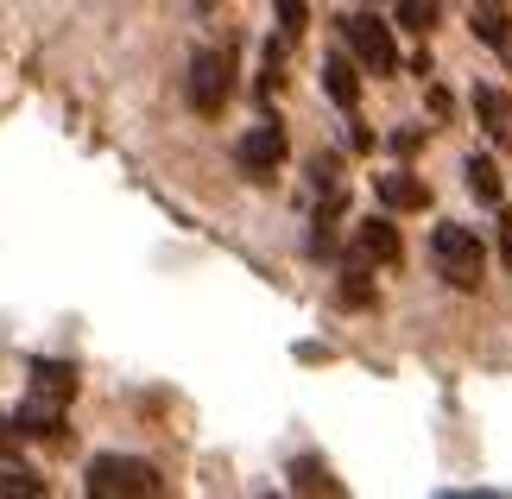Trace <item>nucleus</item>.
<instances>
[{"mask_svg":"<svg viewBox=\"0 0 512 499\" xmlns=\"http://www.w3.org/2000/svg\"><path fill=\"white\" fill-rule=\"evenodd\" d=\"M323 89H329V102H336V108L354 114V102H361V76H354V64H348L342 51L323 57Z\"/></svg>","mask_w":512,"mask_h":499,"instance_id":"obj_9","label":"nucleus"},{"mask_svg":"<svg viewBox=\"0 0 512 499\" xmlns=\"http://www.w3.org/2000/svg\"><path fill=\"white\" fill-rule=\"evenodd\" d=\"M399 228H392V215H367V222H354V247L348 259H361V266H399Z\"/></svg>","mask_w":512,"mask_h":499,"instance_id":"obj_6","label":"nucleus"},{"mask_svg":"<svg viewBox=\"0 0 512 499\" xmlns=\"http://www.w3.org/2000/svg\"><path fill=\"white\" fill-rule=\"evenodd\" d=\"M291 487L298 493H342V481L323 462H291Z\"/></svg>","mask_w":512,"mask_h":499,"instance_id":"obj_13","label":"nucleus"},{"mask_svg":"<svg viewBox=\"0 0 512 499\" xmlns=\"http://www.w3.org/2000/svg\"><path fill=\"white\" fill-rule=\"evenodd\" d=\"M468 190H475V203H487V209H500V165L494 158H468Z\"/></svg>","mask_w":512,"mask_h":499,"instance_id":"obj_11","label":"nucleus"},{"mask_svg":"<svg viewBox=\"0 0 512 499\" xmlns=\"http://www.w3.org/2000/svg\"><path fill=\"white\" fill-rule=\"evenodd\" d=\"M342 45H348V57L361 70H373V76H392L399 70V38H392V26L380 13H348L342 19Z\"/></svg>","mask_w":512,"mask_h":499,"instance_id":"obj_3","label":"nucleus"},{"mask_svg":"<svg viewBox=\"0 0 512 499\" xmlns=\"http://www.w3.org/2000/svg\"><path fill=\"white\" fill-rule=\"evenodd\" d=\"M437 0H399V26L405 32H418V38H430V32H437Z\"/></svg>","mask_w":512,"mask_h":499,"instance_id":"obj_14","label":"nucleus"},{"mask_svg":"<svg viewBox=\"0 0 512 499\" xmlns=\"http://www.w3.org/2000/svg\"><path fill=\"white\" fill-rule=\"evenodd\" d=\"M203 7H209V0H203Z\"/></svg>","mask_w":512,"mask_h":499,"instance_id":"obj_21","label":"nucleus"},{"mask_svg":"<svg viewBox=\"0 0 512 499\" xmlns=\"http://www.w3.org/2000/svg\"><path fill=\"white\" fill-rule=\"evenodd\" d=\"M475 114H481V127L500 139V133H506V114H512V108H506V95H500L494 83H481V89H475Z\"/></svg>","mask_w":512,"mask_h":499,"instance_id":"obj_12","label":"nucleus"},{"mask_svg":"<svg viewBox=\"0 0 512 499\" xmlns=\"http://www.w3.org/2000/svg\"><path fill=\"white\" fill-rule=\"evenodd\" d=\"M228 95H234V51H228V45L196 51V57H190V108L215 121V114L228 108Z\"/></svg>","mask_w":512,"mask_h":499,"instance_id":"obj_4","label":"nucleus"},{"mask_svg":"<svg viewBox=\"0 0 512 499\" xmlns=\"http://www.w3.org/2000/svg\"><path fill=\"white\" fill-rule=\"evenodd\" d=\"M380 203L399 209V215H411V209H430V190L411 171H392V177H380Z\"/></svg>","mask_w":512,"mask_h":499,"instance_id":"obj_10","label":"nucleus"},{"mask_svg":"<svg viewBox=\"0 0 512 499\" xmlns=\"http://www.w3.org/2000/svg\"><path fill=\"white\" fill-rule=\"evenodd\" d=\"M32 398L70 405V398H76V367L70 361H32Z\"/></svg>","mask_w":512,"mask_h":499,"instance_id":"obj_8","label":"nucleus"},{"mask_svg":"<svg viewBox=\"0 0 512 499\" xmlns=\"http://www.w3.org/2000/svg\"><path fill=\"white\" fill-rule=\"evenodd\" d=\"M430 259H437L443 285H456V291H481V278H487V247H481V234H475V228L443 222L437 234H430Z\"/></svg>","mask_w":512,"mask_h":499,"instance_id":"obj_1","label":"nucleus"},{"mask_svg":"<svg viewBox=\"0 0 512 499\" xmlns=\"http://www.w3.org/2000/svg\"><path fill=\"white\" fill-rule=\"evenodd\" d=\"M500 259L512 266V222H506V215H500Z\"/></svg>","mask_w":512,"mask_h":499,"instance_id":"obj_19","label":"nucleus"},{"mask_svg":"<svg viewBox=\"0 0 512 499\" xmlns=\"http://www.w3.org/2000/svg\"><path fill=\"white\" fill-rule=\"evenodd\" d=\"M13 493L38 499V493H45V481H38V474H26V468H13V474H0V499H13Z\"/></svg>","mask_w":512,"mask_h":499,"instance_id":"obj_18","label":"nucleus"},{"mask_svg":"<svg viewBox=\"0 0 512 499\" xmlns=\"http://www.w3.org/2000/svg\"><path fill=\"white\" fill-rule=\"evenodd\" d=\"M0 455H13V436H7V417H0Z\"/></svg>","mask_w":512,"mask_h":499,"instance_id":"obj_20","label":"nucleus"},{"mask_svg":"<svg viewBox=\"0 0 512 499\" xmlns=\"http://www.w3.org/2000/svg\"><path fill=\"white\" fill-rule=\"evenodd\" d=\"M304 0H279V38H291V45H298V38H304Z\"/></svg>","mask_w":512,"mask_h":499,"instance_id":"obj_17","label":"nucleus"},{"mask_svg":"<svg viewBox=\"0 0 512 499\" xmlns=\"http://www.w3.org/2000/svg\"><path fill=\"white\" fill-rule=\"evenodd\" d=\"M336 297H342L348 310H367V304H373V285H367V266H361V259H348V272H342V291H336Z\"/></svg>","mask_w":512,"mask_h":499,"instance_id":"obj_15","label":"nucleus"},{"mask_svg":"<svg viewBox=\"0 0 512 499\" xmlns=\"http://www.w3.org/2000/svg\"><path fill=\"white\" fill-rule=\"evenodd\" d=\"M475 38H481V45H494V51H506V45H512V19H506V7H500V13H494V7L475 13Z\"/></svg>","mask_w":512,"mask_h":499,"instance_id":"obj_16","label":"nucleus"},{"mask_svg":"<svg viewBox=\"0 0 512 499\" xmlns=\"http://www.w3.org/2000/svg\"><path fill=\"white\" fill-rule=\"evenodd\" d=\"M13 424H19V436H38V443H57V436H64V405H51V398H26Z\"/></svg>","mask_w":512,"mask_h":499,"instance_id":"obj_7","label":"nucleus"},{"mask_svg":"<svg viewBox=\"0 0 512 499\" xmlns=\"http://www.w3.org/2000/svg\"><path fill=\"white\" fill-rule=\"evenodd\" d=\"M83 487H89V499H152V493H165L159 468L140 462V455H95Z\"/></svg>","mask_w":512,"mask_h":499,"instance_id":"obj_2","label":"nucleus"},{"mask_svg":"<svg viewBox=\"0 0 512 499\" xmlns=\"http://www.w3.org/2000/svg\"><path fill=\"white\" fill-rule=\"evenodd\" d=\"M285 152H291V146H285V127H279V121H260V127L241 133V146H234V165H241L253 184H272V171L285 165Z\"/></svg>","mask_w":512,"mask_h":499,"instance_id":"obj_5","label":"nucleus"}]
</instances>
